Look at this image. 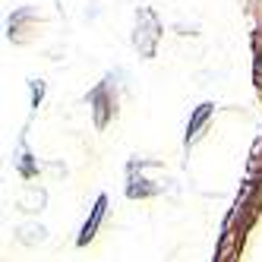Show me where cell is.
<instances>
[{"mask_svg": "<svg viewBox=\"0 0 262 262\" xmlns=\"http://www.w3.org/2000/svg\"><path fill=\"white\" fill-rule=\"evenodd\" d=\"M104 205H107V199L101 196L98 202H95V212H92V218L82 224V234H79V243H89L92 237H95V231H98V224H101V218H104Z\"/></svg>", "mask_w": 262, "mask_h": 262, "instance_id": "cell-1", "label": "cell"}, {"mask_svg": "<svg viewBox=\"0 0 262 262\" xmlns=\"http://www.w3.org/2000/svg\"><path fill=\"white\" fill-rule=\"evenodd\" d=\"M212 111H215L212 104H199V111H196V117L190 120V126H186V142H193V139L199 136V126H202L205 120L212 117Z\"/></svg>", "mask_w": 262, "mask_h": 262, "instance_id": "cell-2", "label": "cell"}]
</instances>
